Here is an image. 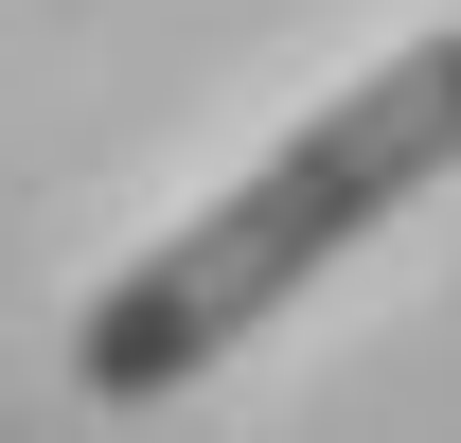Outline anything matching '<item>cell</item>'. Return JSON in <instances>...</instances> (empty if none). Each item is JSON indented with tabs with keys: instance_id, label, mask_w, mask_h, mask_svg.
<instances>
[{
	"instance_id": "obj_1",
	"label": "cell",
	"mask_w": 461,
	"mask_h": 443,
	"mask_svg": "<svg viewBox=\"0 0 461 443\" xmlns=\"http://www.w3.org/2000/svg\"><path fill=\"white\" fill-rule=\"evenodd\" d=\"M426 177H461V36H408L391 71H355L338 107H302V142H267L213 213H177L160 249L71 320V390H107V408L195 390L230 337H267L302 284L338 267L355 231H391Z\"/></svg>"
}]
</instances>
